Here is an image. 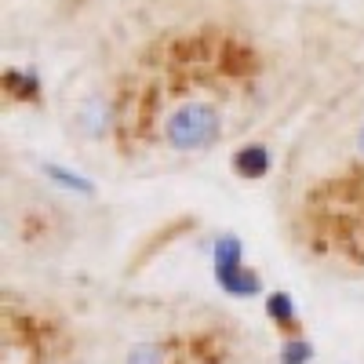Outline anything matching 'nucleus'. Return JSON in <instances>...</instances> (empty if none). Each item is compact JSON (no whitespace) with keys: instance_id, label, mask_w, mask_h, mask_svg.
<instances>
[{"instance_id":"nucleus-1","label":"nucleus","mask_w":364,"mask_h":364,"mask_svg":"<svg viewBox=\"0 0 364 364\" xmlns=\"http://www.w3.org/2000/svg\"><path fill=\"white\" fill-rule=\"evenodd\" d=\"M223 135V113L211 102H182L164 120V142L178 154H200Z\"/></svg>"},{"instance_id":"nucleus-2","label":"nucleus","mask_w":364,"mask_h":364,"mask_svg":"<svg viewBox=\"0 0 364 364\" xmlns=\"http://www.w3.org/2000/svg\"><path fill=\"white\" fill-rule=\"evenodd\" d=\"M215 281L223 284V291L237 299H248L259 291V277L245 266V245L233 233L219 237V245H215Z\"/></svg>"},{"instance_id":"nucleus-3","label":"nucleus","mask_w":364,"mask_h":364,"mask_svg":"<svg viewBox=\"0 0 364 364\" xmlns=\"http://www.w3.org/2000/svg\"><path fill=\"white\" fill-rule=\"evenodd\" d=\"M269 149L266 146H259V142H252V146H240L237 154H233V171L237 175H245V178H262L266 171H269Z\"/></svg>"},{"instance_id":"nucleus-4","label":"nucleus","mask_w":364,"mask_h":364,"mask_svg":"<svg viewBox=\"0 0 364 364\" xmlns=\"http://www.w3.org/2000/svg\"><path fill=\"white\" fill-rule=\"evenodd\" d=\"M266 314H269V321H277V324L291 328V324H295V302H291V295L273 291V295L266 299Z\"/></svg>"},{"instance_id":"nucleus-5","label":"nucleus","mask_w":364,"mask_h":364,"mask_svg":"<svg viewBox=\"0 0 364 364\" xmlns=\"http://www.w3.org/2000/svg\"><path fill=\"white\" fill-rule=\"evenodd\" d=\"M310 357H314L310 339H284V346H281V364H310Z\"/></svg>"},{"instance_id":"nucleus-6","label":"nucleus","mask_w":364,"mask_h":364,"mask_svg":"<svg viewBox=\"0 0 364 364\" xmlns=\"http://www.w3.org/2000/svg\"><path fill=\"white\" fill-rule=\"evenodd\" d=\"M48 175L58 182V186H66V190H80V193H95V186H91L87 178H80V175H73V171H66V168H58V164H48Z\"/></svg>"},{"instance_id":"nucleus-7","label":"nucleus","mask_w":364,"mask_h":364,"mask_svg":"<svg viewBox=\"0 0 364 364\" xmlns=\"http://www.w3.org/2000/svg\"><path fill=\"white\" fill-rule=\"evenodd\" d=\"M128 364H164V346L161 343H135L128 353Z\"/></svg>"},{"instance_id":"nucleus-8","label":"nucleus","mask_w":364,"mask_h":364,"mask_svg":"<svg viewBox=\"0 0 364 364\" xmlns=\"http://www.w3.org/2000/svg\"><path fill=\"white\" fill-rule=\"evenodd\" d=\"M11 87H15V95H18V99H37L41 80H37L33 73H11Z\"/></svg>"},{"instance_id":"nucleus-9","label":"nucleus","mask_w":364,"mask_h":364,"mask_svg":"<svg viewBox=\"0 0 364 364\" xmlns=\"http://www.w3.org/2000/svg\"><path fill=\"white\" fill-rule=\"evenodd\" d=\"M360 157H364V128H360Z\"/></svg>"}]
</instances>
